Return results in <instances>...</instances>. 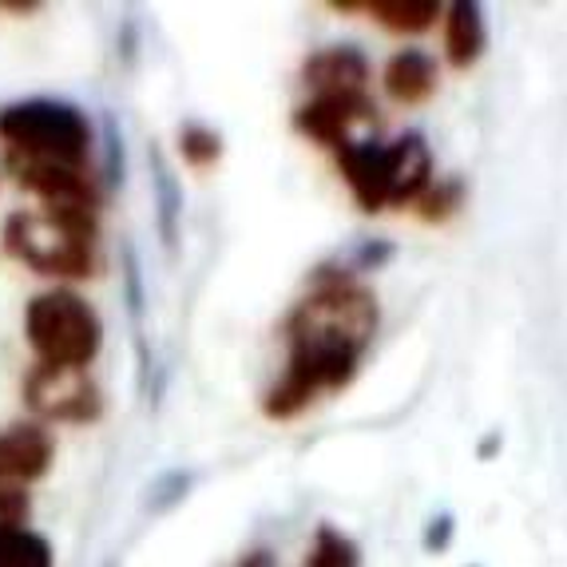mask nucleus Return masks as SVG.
<instances>
[{
	"label": "nucleus",
	"instance_id": "nucleus-1",
	"mask_svg": "<svg viewBox=\"0 0 567 567\" xmlns=\"http://www.w3.org/2000/svg\"><path fill=\"white\" fill-rule=\"evenodd\" d=\"M373 333L378 298L350 275L318 278V286L293 306L286 322L290 365L286 378L266 393V416H298L318 393L350 385Z\"/></svg>",
	"mask_w": 567,
	"mask_h": 567
},
{
	"label": "nucleus",
	"instance_id": "nucleus-2",
	"mask_svg": "<svg viewBox=\"0 0 567 567\" xmlns=\"http://www.w3.org/2000/svg\"><path fill=\"white\" fill-rule=\"evenodd\" d=\"M4 250L37 275L84 278L95 266V210L32 207L4 223Z\"/></svg>",
	"mask_w": 567,
	"mask_h": 567
},
{
	"label": "nucleus",
	"instance_id": "nucleus-3",
	"mask_svg": "<svg viewBox=\"0 0 567 567\" xmlns=\"http://www.w3.org/2000/svg\"><path fill=\"white\" fill-rule=\"evenodd\" d=\"M4 163H48V167H87L92 127L84 112L64 100H24L0 112Z\"/></svg>",
	"mask_w": 567,
	"mask_h": 567
},
{
	"label": "nucleus",
	"instance_id": "nucleus-4",
	"mask_svg": "<svg viewBox=\"0 0 567 567\" xmlns=\"http://www.w3.org/2000/svg\"><path fill=\"white\" fill-rule=\"evenodd\" d=\"M24 333H29V346L44 365L72 369H84L104 341L100 313L72 290H48L32 298L29 313H24Z\"/></svg>",
	"mask_w": 567,
	"mask_h": 567
},
{
	"label": "nucleus",
	"instance_id": "nucleus-5",
	"mask_svg": "<svg viewBox=\"0 0 567 567\" xmlns=\"http://www.w3.org/2000/svg\"><path fill=\"white\" fill-rule=\"evenodd\" d=\"M24 401L44 421H92L100 413V393H95L87 369L72 365H44L40 361L24 378Z\"/></svg>",
	"mask_w": 567,
	"mask_h": 567
},
{
	"label": "nucleus",
	"instance_id": "nucleus-6",
	"mask_svg": "<svg viewBox=\"0 0 567 567\" xmlns=\"http://www.w3.org/2000/svg\"><path fill=\"white\" fill-rule=\"evenodd\" d=\"M429 179H433V152L425 135H401L381 155V195L385 207H405L413 199H425Z\"/></svg>",
	"mask_w": 567,
	"mask_h": 567
},
{
	"label": "nucleus",
	"instance_id": "nucleus-7",
	"mask_svg": "<svg viewBox=\"0 0 567 567\" xmlns=\"http://www.w3.org/2000/svg\"><path fill=\"white\" fill-rule=\"evenodd\" d=\"M52 436L40 425H9L0 429V484L4 488H24L40 481L52 464Z\"/></svg>",
	"mask_w": 567,
	"mask_h": 567
},
{
	"label": "nucleus",
	"instance_id": "nucleus-8",
	"mask_svg": "<svg viewBox=\"0 0 567 567\" xmlns=\"http://www.w3.org/2000/svg\"><path fill=\"white\" fill-rule=\"evenodd\" d=\"M365 120H373V104L365 95H313L310 104L293 115L298 132L326 143V147L350 143V127Z\"/></svg>",
	"mask_w": 567,
	"mask_h": 567
},
{
	"label": "nucleus",
	"instance_id": "nucleus-9",
	"mask_svg": "<svg viewBox=\"0 0 567 567\" xmlns=\"http://www.w3.org/2000/svg\"><path fill=\"white\" fill-rule=\"evenodd\" d=\"M302 76L313 87V95H365L369 60L353 44L322 48L306 60Z\"/></svg>",
	"mask_w": 567,
	"mask_h": 567
},
{
	"label": "nucleus",
	"instance_id": "nucleus-10",
	"mask_svg": "<svg viewBox=\"0 0 567 567\" xmlns=\"http://www.w3.org/2000/svg\"><path fill=\"white\" fill-rule=\"evenodd\" d=\"M381 155H385V147L373 140H350L338 147L341 175L350 183L353 199L365 210H385V195H381Z\"/></svg>",
	"mask_w": 567,
	"mask_h": 567
},
{
	"label": "nucleus",
	"instance_id": "nucleus-11",
	"mask_svg": "<svg viewBox=\"0 0 567 567\" xmlns=\"http://www.w3.org/2000/svg\"><path fill=\"white\" fill-rule=\"evenodd\" d=\"M385 92L398 104H425L436 92V60L421 48H401L385 68Z\"/></svg>",
	"mask_w": 567,
	"mask_h": 567
},
{
	"label": "nucleus",
	"instance_id": "nucleus-12",
	"mask_svg": "<svg viewBox=\"0 0 567 567\" xmlns=\"http://www.w3.org/2000/svg\"><path fill=\"white\" fill-rule=\"evenodd\" d=\"M484 44H488V29H484V9L473 0H456L449 9L445 20V48L453 68H473L484 56Z\"/></svg>",
	"mask_w": 567,
	"mask_h": 567
},
{
	"label": "nucleus",
	"instance_id": "nucleus-13",
	"mask_svg": "<svg viewBox=\"0 0 567 567\" xmlns=\"http://www.w3.org/2000/svg\"><path fill=\"white\" fill-rule=\"evenodd\" d=\"M365 9L373 12L389 32H409V37L433 29V20L441 17V4H436V0H369Z\"/></svg>",
	"mask_w": 567,
	"mask_h": 567
},
{
	"label": "nucleus",
	"instance_id": "nucleus-14",
	"mask_svg": "<svg viewBox=\"0 0 567 567\" xmlns=\"http://www.w3.org/2000/svg\"><path fill=\"white\" fill-rule=\"evenodd\" d=\"M0 567H52V548L29 528H0Z\"/></svg>",
	"mask_w": 567,
	"mask_h": 567
},
{
	"label": "nucleus",
	"instance_id": "nucleus-15",
	"mask_svg": "<svg viewBox=\"0 0 567 567\" xmlns=\"http://www.w3.org/2000/svg\"><path fill=\"white\" fill-rule=\"evenodd\" d=\"M306 567H361L358 544L350 536H341L338 528H318Z\"/></svg>",
	"mask_w": 567,
	"mask_h": 567
},
{
	"label": "nucleus",
	"instance_id": "nucleus-16",
	"mask_svg": "<svg viewBox=\"0 0 567 567\" xmlns=\"http://www.w3.org/2000/svg\"><path fill=\"white\" fill-rule=\"evenodd\" d=\"M179 147H183V159H187L190 167H210V163L223 155V143H218V135L210 132V127H199V123L183 127Z\"/></svg>",
	"mask_w": 567,
	"mask_h": 567
},
{
	"label": "nucleus",
	"instance_id": "nucleus-17",
	"mask_svg": "<svg viewBox=\"0 0 567 567\" xmlns=\"http://www.w3.org/2000/svg\"><path fill=\"white\" fill-rule=\"evenodd\" d=\"M461 199H464L461 183H456V179L453 183H441V187L429 190L425 199H421V203H425V218H429V223H433V218H449L456 207H461Z\"/></svg>",
	"mask_w": 567,
	"mask_h": 567
},
{
	"label": "nucleus",
	"instance_id": "nucleus-18",
	"mask_svg": "<svg viewBox=\"0 0 567 567\" xmlns=\"http://www.w3.org/2000/svg\"><path fill=\"white\" fill-rule=\"evenodd\" d=\"M29 520V492L0 484V528H24Z\"/></svg>",
	"mask_w": 567,
	"mask_h": 567
},
{
	"label": "nucleus",
	"instance_id": "nucleus-19",
	"mask_svg": "<svg viewBox=\"0 0 567 567\" xmlns=\"http://www.w3.org/2000/svg\"><path fill=\"white\" fill-rule=\"evenodd\" d=\"M449 536H453V516H441V520H433V528H429L425 548H445Z\"/></svg>",
	"mask_w": 567,
	"mask_h": 567
},
{
	"label": "nucleus",
	"instance_id": "nucleus-20",
	"mask_svg": "<svg viewBox=\"0 0 567 567\" xmlns=\"http://www.w3.org/2000/svg\"><path fill=\"white\" fill-rule=\"evenodd\" d=\"M238 567H278V564H275L270 551H250V556H243V564Z\"/></svg>",
	"mask_w": 567,
	"mask_h": 567
}]
</instances>
